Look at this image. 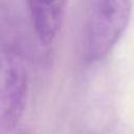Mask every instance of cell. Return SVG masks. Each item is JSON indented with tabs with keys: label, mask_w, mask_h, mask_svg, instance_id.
<instances>
[{
	"label": "cell",
	"mask_w": 134,
	"mask_h": 134,
	"mask_svg": "<svg viewBox=\"0 0 134 134\" xmlns=\"http://www.w3.org/2000/svg\"><path fill=\"white\" fill-rule=\"evenodd\" d=\"M131 13L132 0H90L81 41L86 63H97L113 50L130 22Z\"/></svg>",
	"instance_id": "6da1fadb"
},
{
	"label": "cell",
	"mask_w": 134,
	"mask_h": 134,
	"mask_svg": "<svg viewBox=\"0 0 134 134\" xmlns=\"http://www.w3.org/2000/svg\"><path fill=\"white\" fill-rule=\"evenodd\" d=\"M28 92L27 62L20 49L3 47L1 52V128L12 131L20 121Z\"/></svg>",
	"instance_id": "7a4b0ae2"
},
{
	"label": "cell",
	"mask_w": 134,
	"mask_h": 134,
	"mask_svg": "<svg viewBox=\"0 0 134 134\" xmlns=\"http://www.w3.org/2000/svg\"><path fill=\"white\" fill-rule=\"evenodd\" d=\"M66 0H27L32 27L38 39L51 43L60 31Z\"/></svg>",
	"instance_id": "3957f363"
}]
</instances>
